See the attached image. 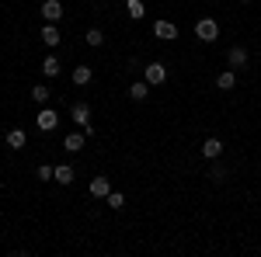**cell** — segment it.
Wrapping results in <instances>:
<instances>
[{
  "label": "cell",
  "instance_id": "obj_1",
  "mask_svg": "<svg viewBox=\"0 0 261 257\" xmlns=\"http://www.w3.org/2000/svg\"><path fill=\"white\" fill-rule=\"evenodd\" d=\"M70 119L84 129V136H94V122H91V104H87V101H77V104L70 108Z\"/></svg>",
  "mask_w": 261,
  "mask_h": 257
},
{
  "label": "cell",
  "instance_id": "obj_2",
  "mask_svg": "<svg viewBox=\"0 0 261 257\" xmlns=\"http://www.w3.org/2000/svg\"><path fill=\"white\" fill-rule=\"evenodd\" d=\"M195 39H202V42H216V39H220V24H216L213 18L195 21Z\"/></svg>",
  "mask_w": 261,
  "mask_h": 257
},
{
  "label": "cell",
  "instance_id": "obj_3",
  "mask_svg": "<svg viewBox=\"0 0 261 257\" xmlns=\"http://www.w3.org/2000/svg\"><path fill=\"white\" fill-rule=\"evenodd\" d=\"M143 80H146L150 87H161L164 80H167V66H164V63H150V66L143 70Z\"/></svg>",
  "mask_w": 261,
  "mask_h": 257
},
{
  "label": "cell",
  "instance_id": "obj_4",
  "mask_svg": "<svg viewBox=\"0 0 261 257\" xmlns=\"http://www.w3.org/2000/svg\"><path fill=\"white\" fill-rule=\"evenodd\" d=\"M39 14H42L45 21H49V24H56V21H60L63 14H66V11H63V4H60V0H45V4L39 7Z\"/></svg>",
  "mask_w": 261,
  "mask_h": 257
},
{
  "label": "cell",
  "instance_id": "obj_5",
  "mask_svg": "<svg viewBox=\"0 0 261 257\" xmlns=\"http://www.w3.org/2000/svg\"><path fill=\"white\" fill-rule=\"evenodd\" d=\"M35 125H39V132H53V129L60 125V115H56L53 108H42L39 119H35Z\"/></svg>",
  "mask_w": 261,
  "mask_h": 257
},
{
  "label": "cell",
  "instance_id": "obj_6",
  "mask_svg": "<svg viewBox=\"0 0 261 257\" xmlns=\"http://www.w3.org/2000/svg\"><path fill=\"white\" fill-rule=\"evenodd\" d=\"M153 39H161V42L178 39V28H174L171 21H157V24H153Z\"/></svg>",
  "mask_w": 261,
  "mask_h": 257
},
{
  "label": "cell",
  "instance_id": "obj_7",
  "mask_svg": "<svg viewBox=\"0 0 261 257\" xmlns=\"http://www.w3.org/2000/svg\"><path fill=\"white\" fill-rule=\"evenodd\" d=\"M112 195V181L108 178H91V198H108Z\"/></svg>",
  "mask_w": 261,
  "mask_h": 257
},
{
  "label": "cell",
  "instance_id": "obj_8",
  "mask_svg": "<svg viewBox=\"0 0 261 257\" xmlns=\"http://www.w3.org/2000/svg\"><path fill=\"white\" fill-rule=\"evenodd\" d=\"M220 153H223V142L216 136H209L205 142H202V157L205 160H220Z\"/></svg>",
  "mask_w": 261,
  "mask_h": 257
},
{
  "label": "cell",
  "instance_id": "obj_9",
  "mask_svg": "<svg viewBox=\"0 0 261 257\" xmlns=\"http://www.w3.org/2000/svg\"><path fill=\"white\" fill-rule=\"evenodd\" d=\"M39 39L45 42L49 49H56V45H60V42H63V35H60V28H56V24H45V28H42V32H39Z\"/></svg>",
  "mask_w": 261,
  "mask_h": 257
},
{
  "label": "cell",
  "instance_id": "obj_10",
  "mask_svg": "<svg viewBox=\"0 0 261 257\" xmlns=\"http://www.w3.org/2000/svg\"><path fill=\"white\" fill-rule=\"evenodd\" d=\"M84 139H87L84 132H70V136L63 139V150H66V153H81V150H84Z\"/></svg>",
  "mask_w": 261,
  "mask_h": 257
},
{
  "label": "cell",
  "instance_id": "obj_11",
  "mask_svg": "<svg viewBox=\"0 0 261 257\" xmlns=\"http://www.w3.org/2000/svg\"><path fill=\"white\" fill-rule=\"evenodd\" d=\"M226 63H230L233 70H237V66H247V49H244V45H233V49L226 52Z\"/></svg>",
  "mask_w": 261,
  "mask_h": 257
},
{
  "label": "cell",
  "instance_id": "obj_12",
  "mask_svg": "<svg viewBox=\"0 0 261 257\" xmlns=\"http://www.w3.org/2000/svg\"><path fill=\"white\" fill-rule=\"evenodd\" d=\"M125 14L133 21H143L146 18V7H143V0H125Z\"/></svg>",
  "mask_w": 261,
  "mask_h": 257
},
{
  "label": "cell",
  "instance_id": "obj_13",
  "mask_svg": "<svg viewBox=\"0 0 261 257\" xmlns=\"http://www.w3.org/2000/svg\"><path fill=\"white\" fill-rule=\"evenodd\" d=\"M129 98L133 101H146L150 98V83H146V80H136V83L129 87Z\"/></svg>",
  "mask_w": 261,
  "mask_h": 257
},
{
  "label": "cell",
  "instance_id": "obj_14",
  "mask_svg": "<svg viewBox=\"0 0 261 257\" xmlns=\"http://www.w3.org/2000/svg\"><path fill=\"white\" fill-rule=\"evenodd\" d=\"M216 87H220V91H233V87H237V73H233V70H223L220 77H216Z\"/></svg>",
  "mask_w": 261,
  "mask_h": 257
},
{
  "label": "cell",
  "instance_id": "obj_15",
  "mask_svg": "<svg viewBox=\"0 0 261 257\" xmlns=\"http://www.w3.org/2000/svg\"><path fill=\"white\" fill-rule=\"evenodd\" d=\"M91 80H94V70H91V66H77V70H73V83H77V87H87Z\"/></svg>",
  "mask_w": 261,
  "mask_h": 257
},
{
  "label": "cell",
  "instance_id": "obj_16",
  "mask_svg": "<svg viewBox=\"0 0 261 257\" xmlns=\"http://www.w3.org/2000/svg\"><path fill=\"white\" fill-rule=\"evenodd\" d=\"M24 142H28L24 129H11V132H7V146H11V150H24Z\"/></svg>",
  "mask_w": 261,
  "mask_h": 257
},
{
  "label": "cell",
  "instance_id": "obj_17",
  "mask_svg": "<svg viewBox=\"0 0 261 257\" xmlns=\"http://www.w3.org/2000/svg\"><path fill=\"white\" fill-rule=\"evenodd\" d=\"M42 73L45 77H60V56H45L42 60Z\"/></svg>",
  "mask_w": 261,
  "mask_h": 257
},
{
  "label": "cell",
  "instance_id": "obj_18",
  "mask_svg": "<svg viewBox=\"0 0 261 257\" xmlns=\"http://www.w3.org/2000/svg\"><path fill=\"white\" fill-rule=\"evenodd\" d=\"M49 98H53V91H49L45 83H35V87H32V101H35V104H45Z\"/></svg>",
  "mask_w": 261,
  "mask_h": 257
},
{
  "label": "cell",
  "instance_id": "obj_19",
  "mask_svg": "<svg viewBox=\"0 0 261 257\" xmlns=\"http://www.w3.org/2000/svg\"><path fill=\"white\" fill-rule=\"evenodd\" d=\"M53 181H60V184H73V167H56V174H53Z\"/></svg>",
  "mask_w": 261,
  "mask_h": 257
},
{
  "label": "cell",
  "instance_id": "obj_20",
  "mask_svg": "<svg viewBox=\"0 0 261 257\" xmlns=\"http://www.w3.org/2000/svg\"><path fill=\"white\" fill-rule=\"evenodd\" d=\"M84 42H87L91 49H98V45H105V35H101V28H91V32L84 35Z\"/></svg>",
  "mask_w": 261,
  "mask_h": 257
},
{
  "label": "cell",
  "instance_id": "obj_21",
  "mask_svg": "<svg viewBox=\"0 0 261 257\" xmlns=\"http://www.w3.org/2000/svg\"><path fill=\"white\" fill-rule=\"evenodd\" d=\"M105 202H108V209H122V205H125V195H119V191H112V195L105 198Z\"/></svg>",
  "mask_w": 261,
  "mask_h": 257
},
{
  "label": "cell",
  "instance_id": "obj_22",
  "mask_svg": "<svg viewBox=\"0 0 261 257\" xmlns=\"http://www.w3.org/2000/svg\"><path fill=\"white\" fill-rule=\"evenodd\" d=\"M53 174H56V167H49V163L39 167V181H53Z\"/></svg>",
  "mask_w": 261,
  "mask_h": 257
},
{
  "label": "cell",
  "instance_id": "obj_23",
  "mask_svg": "<svg viewBox=\"0 0 261 257\" xmlns=\"http://www.w3.org/2000/svg\"><path fill=\"white\" fill-rule=\"evenodd\" d=\"M213 181H226V170L223 167H213Z\"/></svg>",
  "mask_w": 261,
  "mask_h": 257
},
{
  "label": "cell",
  "instance_id": "obj_24",
  "mask_svg": "<svg viewBox=\"0 0 261 257\" xmlns=\"http://www.w3.org/2000/svg\"><path fill=\"white\" fill-rule=\"evenodd\" d=\"M241 4H251V0H241Z\"/></svg>",
  "mask_w": 261,
  "mask_h": 257
}]
</instances>
